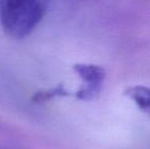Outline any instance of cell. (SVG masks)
<instances>
[{"mask_svg":"<svg viewBox=\"0 0 150 149\" xmlns=\"http://www.w3.org/2000/svg\"><path fill=\"white\" fill-rule=\"evenodd\" d=\"M49 0H0V24L13 39L30 35L44 18Z\"/></svg>","mask_w":150,"mask_h":149,"instance_id":"cell-1","label":"cell"},{"mask_svg":"<svg viewBox=\"0 0 150 149\" xmlns=\"http://www.w3.org/2000/svg\"><path fill=\"white\" fill-rule=\"evenodd\" d=\"M73 68L84 83L76 92V98L80 100H91L96 97L105 79L104 68L92 64H76Z\"/></svg>","mask_w":150,"mask_h":149,"instance_id":"cell-2","label":"cell"},{"mask_svg":"<svg viewBox=\"0 0 150 149\" xmlns=\"http://www.w3.org/2000/svg\"><path fill=\"white\" fill-rule=\"evenodd\" d=\"M125 95L130 98L139 109L150 114V87L142 85L131 86L125 90Z\"/></svg>","mask_w":150,"mask_h":149,"instance_id":"cell-3","label":"cell"},{"mask_svg":"<svg viewBox=\"0 0 150 149\" xmlns=\"http://www.w3.org/2000/svg\"><path fill=\"white\" fill-rule=\"evenodd\" d=\"M71 95L69 91L64 88L62 84L56 86L51 89L47 90H40L35 95L33 96V101L35 103H43L50 99H53L55 97H62V96H69Z\"/></svg>","mask_w":150,"mask_h":149,"instance_id":"cell-4","label":"cell"}]
</instances>
